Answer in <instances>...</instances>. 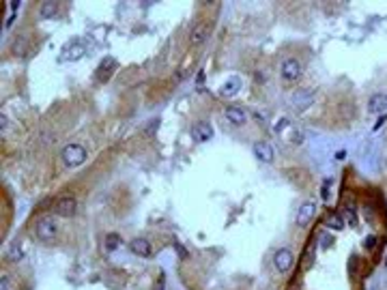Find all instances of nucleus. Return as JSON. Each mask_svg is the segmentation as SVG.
Returning <instances> with one entry per match:
<instances>
[{
    "mask_svg": "<svg viewBox=\"0 0 387 290\" xmlns=\"http://www.w3.org/2000/svg\"><path fill=\"white\" fill-rule=\"evenodd\" d=\"M86 157H88V153H86L84 147H80V144H67V147L60 151V159H62V164L67 168L82 166L86 161Z\"/></svg>",
    "mask_w": 387,
    "mask_h": 290,
    "instance_id": "f257e3e1",
    "label": "nucleus"
},
{
    "mask_svg": "<svg viewBox=\"0 0 387 290\" xmlns=\"http://www.w3.org/2000/svg\"><path fill=\"white\" fill-rule=\"evenodd\" d=\"M155 290H166V284H164V279H161V281H159V284L155 286Z\"/></svg>",
    "mask_w": 387,
    "mask_h": 290,
    "instance_id": "2f4dec72",
    "label": "nucleus"
},
{
    "mask_svg": "<svg viewBox=\"0 0 387 290\" xmlns=\"http://www.w3.org/2000/svg\"><path fill=\"white\" fill-rule=\"evenodd\" d=\"M84 56V43L82 41H71L69 45H64V50L60 54V60H78Z\"/></svg>",
    "mask_w": 387,
    "mask_h": 290,
    "instance_id": "ddd939ff",
    "label": "nucleus"
},
{
    "mask_svg": "<svg viewBox=\"0 0 387 290\" xmlns=\"http://www.w3.org/2000/svg\"><path fill=\"white\" fill-rule=\"evenodd\" d=\"M35 235L41 243H54V239L58 237V224L54 222V217H41L35 226Z\"/></svg>",
    "mask_w": 387,
    "mask_h": 290,
    "instance_id": "f03ea898",
    "label": "nucleus"
},
{
    "mask_svg": "<svg viewBox=\"0 0 387 290\" xmlns=\"http://www.w3.org/2000/svg\"><path fill=\"white\" fill-rule=\"evenodd\" d=\"M191 138L196 142H209L213 138V127L211 123H207V120H198L196 125L191 127Z\"/></svg>",
    "mask_w": 387,
    "mask_h": 290,
    "instance_id": "1a4fd4ad",
    "label": "nucleus"
},
{
    "mask_svg": "<svg viewBox=\"0 0 387 290\" xmlns=\"http://www.w3.org/2000/svg\"><path fill=\"white\" fill-rule=\"evenodd\" d=\"M368 112L370 114H385L387 112V95L385 93H376L370 97V101H368Z\"/></svg>",
    "mask_w": 387,
    "mask_h": 290,
    "instance_id": "9b49d317",
    "label": "nucleus"
},
{
    "mask_svg": "<svg viewBox=\"0 0 387 290\" xmlns=\"http://www.w3.org/2000/svg\"><path fill=\"white\" fill-rule=\"evenodd\" d=\"M103 245H106V252H114V249H118V245H120V237L116 232H110L106 237V241H103Z\"/></svg>",
    "mask_w": 387,
    "mask_h": 290,
    "instance_id": "aec40b11",
    "label": "nucleus"
},
{
    "mask_svg": "<svg viewBox=\"0 0 387 290\" xmlns=\"http://www.w3.org/2000/svg\"><path fill=\"white\" fill-rule=\"evenodd\" d=\"M385 267H387V258H385Z\"/></svg>",
    "mask_w": 387,
    "mask_h": 290,
    "instance_id": "72a5a7b5",
    "label": "nucleus"
},
{
    "mask_svg": "<svg viewBox=\"0 0 387 290\" xmlns=\"http://www.w3.org/2000/svg\"><path fill=\"white\" fill-rule=\"evenodd\" d=\"M174 247H176V252H179V254H181L183 258H187V249H185V247H183L181 243H174Z\"/></svg>",
    "mask_w": 387,
    "mask_h": 290,
    "instance_id": "393cba45",
    "label": "nucleus"
},
{
    "mask_svg": "<svg viewBox=\"0 0 387 290\" xmlns=\"http://www.w3.org/2000/svg\"><path fill=\"white\" fill-rule=\"evenodd\" d=\"M28 52V41H26V37H18L13 41V54L15 56H26Z\"/></svg>",
    "mask_w": 387,
    "mask_h": 290,
    "instance_id": "6ab92c4d",
    "label": "nucleus"
},
{
    "mask_svg": "<svg viewBox=\"0 0 387 290\" xmlns=\"http://www.w3.org/2000/svg\"><path fill=\"white\" fill-rule=\"evenodd\" d=\"M39 18H41V20H56V18H60L58 3H52V0L41 3V7H39Z\"/></svg>",
    "mask_w": 387,
    "mask_h": 290,
    "instance_id": "2eb2a0df",
    "label": "nucleus"
},
{
    "mask_svg": "<svg viewBox=\"0 0 387 290\" xmlns=\"http://www.w3.org/2000/svg\"><path fill=\"white\" fill-rule=\"evenodd\" d=\"M290 101H293V108L297 112H303V110H308L314 101H316V93H314L312 88H299V91L293 93Z\"/></svg>",
    "mask_w": 387,
    "mask_h": 290,
    "instance_id": "20e7f679",
    "label": "nucleus"
},
{
    "mask_svg": "<svg viewBox=\"0 0 387 290\" xmlns=\"http://www.w3.org/2000/svg\"><path fill=\"white\" fill-rule=\"evenodd\" d=\"M239 91H241V80L237 76L230 78V80H226V84L222 86V95L224 97H235Z\"/></svg>",
    "mask_w": 387,
    "mask_h": 290,
    "instance_id": "a211bd4d",
    "label": "nucleus"
},
{
    "mask_svg": "<svg viewBox=\"0 0 387 290\" xmlns=\"http://www.w3.org/2000/svg\"><path fill=\"white\" fill-rule=\"evenodd\" d=\"M0 123H3V133H7V116H0Z\"/></svg>",
    "mask_w": 387,
    "mask_h": 290,
    "instance_id": "c756f323",
    "label": "nucleus"
},
{
    "mask_svg": "<svg viewBox=\"0 0 387 290\" xmlns=\"http://www.w3.org/2000/svg\"><path fill=\"white\" fill-rule=\"evenodd\" d=\"M116 67H118V62H116V58H112V56H108V58H103L101 62H99V67H97V71H95V80L97 82H108V80L112 78V74L116 71Z\"/></svg>",
    "mask_w": 387,
    "mask_h": 290,
    "instance_id": "423d86ee",
    "label": "nucleus"
},
{
    "mask_svg": "<svg viewBox=\"0 0 387 290\" xmlns=\"http://www.w3.org/2000/svg\"><path fill=\"white\" fill-rule=\"evenodd\" d=\"M157 125H159V118H155V120H153V123H151V125L147 127V135H153V133H155Z\"/></svg>",
    "mask_w": 387,
    "mask_h": 290,
    "instance_id": "5701e85b",
    "label": "nucleus"
},
{
    "mask_svg": "<svg viewBox=\"0 0 387 290\" xmlns=\"http://www.w3.org/2000/svg\"><path fill=\"white\" fill-rule=\"evenodd\" d=\"M280 74H282V80H284V82L295 84V82H299V78L303 74V67H301V62L297 58H286L284 62H282Z\"/></svg>",
    "mask_w": 387,
    "mask_h": 290,
    "instance_id": "7ed1b4c3",
    "label": "nucleus"
},
{
    "mask_svg": "<svg viewBox=\"0 0 387 290\" xmlns=\"http://www.w3.org/2000/svg\"><path fill=\"white\" fill-rule=\"evenodd\" d=\"M24 256H26V252H24L22 243H20V241H13V243L9 245V249H7V256H5V258H7L9 262H20Z\"/></svg>",
    "mask_w": 387,
    "mask_h": 290,
    "instance_id": "f3484780",
    "label": "nucleus"
},
{
    "mask_svg": "<svg viewBox=\"0 0 387 290\" xmlns=\"http://www.w3.org/2000/svg\"><path fill=\"white\" fill-rule=\"evenodd\" d=\"M224 116L232 127H241V125H245V120H247L245 110L239 108V106H228L224 110Z\"/></svg>",
    "mask_w": 387,
    "mask_h": 290,
    "instance_id": "9d476101",
    "label": "nucleus"
},
{
    "mask_svg": "<svg viewBox=\"0 0 387 290\" xmlns=\"http://www.w3.org/2000/svg\"><path fill=\"white\" fill-rule=\"evenodd\" d=\"M52 211L58 217H74L78 211V202H76V198H60L52 204Z\"/></svg>",
    "mask_w": 387,
    "mask_h": 290,
    "instance_id": "0eeeda50",
    "label": "nucleus"
},
{
    "mask_svg": "<svg viewBox=\"0 0 387 290\" xmlns=\"http://www.w3.org/2000/svg\"><path fill=\"white\" fill-rule=\"evenodd\" d=\"M327 226H329V228H334V230H342L344 228V220H342V215H329L327 217V222H325Z\"/></svg>",
    "mask_w": 387,
    "mask_h": 290,
    "instance_id": "412c9836",
    "label": "nucleus"
},
{
    "mask_svg": "<svg viewBox=\"0 0 387 290\" xmlns=\"http://www.w3.org/2000/svg\"><path fill=\"white\" fill-rule=\"evenodd\" d=\"M385 118H387L385 114H381V116H378V120H376V127H374V129H378V127H381V125L385 123Z\"/></svg>",
    "mask_w": 387,
    "mask_h": 290,
    "instance_id": "c85d7f7f",
    "label": "nucleus"
},
{
    "mask_svg": "<svg viewBox=\"0 0 387 290\" xmlns=\"http://www.w3.org/2000/svg\"><path fill=\"white\" fill-rule=\"evenodd\" d=\"M196 80H198V84H203V82H205V71H200Z\"/></svg>",
    "mask_w": 387,
    "mask_h": 290,
    "instance_id": "7c9ffc66",
    "label": "nucleus"
},
{
    "mask_svg": "<svg viewBox=\"0 0 387 290\" xmlns=\"http://www.w3.org/2000/svg\"><path fill=\"white\" fill-rule=\"evenodd\" d=\"M129 252L134 256H140V258H149L153 254V247L147 239H132L129 241Z\"/></svg>",
    "mask_w": 387,
    "mask_h": 290,
    "instance_id": "f8f14e48",
    "label": "nucleus"
},
{
    "mask_svg": "<svg viewBox=\"0 0 387 290\" xmlns=\"http://www.w3.org/2000/svg\"><path fill=\"white\" fill-rule=\"evenodd\" d=\"M209 37V26L207 24H198V26H194L191 35H189V43L191 45H203Z\"/></svg>",
    "mask_w": 387,
    "mask_h": 290,
    "instance_id": "dca6fc26",
    "label": "nucleus"
},
{
    "mask_svg": "<svg viewBox=\"0 0 387 290\" xmlns=\"http://www.w3.org/2000/svg\"><path fill=\"white\" fill-rule=\"evenodd\" d=\"M364 247H366V249H374V247H376V237H374V235H368V237L364 239Z\"/></svg>",
    "mask_w": 387,
    "mask_h": 290,
    "instance_id": "4be33fe9",
    "label": "nucleus"
},
{
    "mask_svg": "<svg viewBox=\"0 0 387 290\" xmlns=\"http://www.w3.org/2000/svg\"><path fill=\"white\" fill-rule=\"evenodd\" d=\"M293 262H295V256H293V252H290L288 247L278 249L276 256H273V264H276V269L280 273H288L290 269H293Z\"/></svg>",
    "mask_w": 387,
    "mask_h": 290,
    "instance_id": "39448f33",
    "label": "nucleus"
},
{
    "mask_svg": "<svg viewBox=\"0 0 387 290\" xmlns=\"http://www.w3.org/2000/svg\"><path fill=\"white\" fill-rule=\"evenodd\" d=\"M332 243H334V239L329 237V235H325V237H322V243H320V247H322V249H327V247L332 245Z\"/></svg>",
    "mask_w": 387,
    "mask_h": 290,
    "instance_id": "b1692460",
    "label": "nucleus"
},
{
    "mask_svg": "<svg viewBox=\"0 0 387 290\" xmlns=\"http://www.w3.org/2000/svg\"><path fill=\"white\" fill-rule=\"evenodd\" d=\"M344 217H346V224H351V226L357 224V222H355V215H353V213H344Z\"/></svg>",
    "mask_w": 387,
    "mask_h": 290,
    "instance_id": "bb28decb",
    "label": "nucleus"
},
{
    "mask_svg": "<svg viewBox=\"0 0 387 290\" xmlns=\"http://www.w3.org/2000/svg\"><path fill=\"white\" fill-rule=\"evenodd\" d=\"M187 76H189V71H176V78H179V80H185Z\"/></svg>",
    "mask_w": 387,
    "mask_h": 290,
    "instance_id": "cd10ccee",
    "label": "nucleus"
},
{
    "mask_svg": "<svg viewBox=\"0 0 387 290\" xmlns=\"http://www.w3.org/2000/svg\"><path fill=\"white\" fill-rule=\"evenodd\" d=\"M252 151H254L256 159H258V161H263V164H271V161L276 159V151H273L271 144H269V142H265V140L254 142Z\"/></svg>",
    "mask_w": 387,
    "mask_h": 290,
    "instance_id": "6e6552de",
    "label": "nucleus"
},
{
    "mask_svg": "<svg viewBox=\"0 0 387 290\" xmlns=\"http://www.w3.org/2000/svg\"><path fill=\"white\" fill-rule=\"evenodd\" d=\"M284 127H288V120H286V118H282L280 123L276 125V131H282V129H284Z\"/></svg>",
    "mask_w": 387,
    "mask_h": 290,
    "instance_id": "a878e982",
    "label": "nucleus"
},
{
    "mask_svg": "<svg viewBox=\"0 0 387 290\" xmlns=\"http://www.w3.org/2000/svg\"><path fill=\"white\" fill-rule=\"evenodd\" d=\"M3 290H7V275H3Z\"/></svg>",
    "mask_w": 387,
    "mask_h": 290,
    "instance_id": "473e14b6",
    "label": "nucleus"
},
{
    "mask_svg": "<svg viewBox=\"0 0 387 290\" xmlns=\"http://www.w3.org/2000/svg\"><path fill=\"white\" fill-rule=\"evenodd\" d=\"M314 215H316V204L312 200L310 202H303L299 206V211H297V226H308Z\"/></svg>",
    "mask_w": 387,
    "mask_h": 290,
    "instance_id": "4468645a",
    "label": "nucleus"
}]
</instances>
